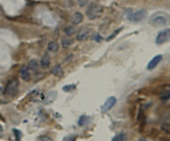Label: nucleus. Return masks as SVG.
<instances>
[{"label": "nucleus", "instance_id": "f257e3e1", "mask_svg": "<svg viewBox=\"0 0 170 141\" xmlns=\"http://www.w3.org/2000/svg\"><path fill=\"white\" fill-rule=\"evenodd\" d=\"M168 19H169V16L165 14V12H156L154 14L151 19L149 21V24L154 26V27H161V26H164L168 23Z\"/></svg>", "mask_w": 170, "mask_h": 141}, {"label": "nucleus", "instance_id": "f03ea898", "mask_svg": "<svg viewBox=\"0 0 170 141\" xmlns=\"http://www.w3.org/2000/svg\"><path fill=\"white\" fill-rule=\"evenodd\" d=\"M103 6L98 3H92L87 9V16L90 19H96L103 15Z\"/></svg>", "mask_w": 170, "mask_h": 141}, {"label": "nucleus", "instance_id": "7ed1b4c3", "mask_svg": "<svg viewBox=\"0 0 170 141\" xmlns=\"http://www.w3.org/2000/svg\"><path fill=\"white\" fill-rule=\"evenodd\" d=\"M147 11L145 9H140V10L136 11H132L130 9L126 10V18L132 21L133 23H139L140 21H143L144 19L147 18Z\"/></svg>", "mask_w": 170, "mask_h": 141}, {"label": "nucleus", "instance_id": "20e7f679", "mask_svg": "<svg viewBox=\"0 0 170 141\" xmlns=\"http://www.w3.org/2000/svg\"><path fill=\"white\" fill-rule=\"evenodd\" d=\"M18 89V81L16 79H14V80H10L6 85L5 89H4V94L10 95V96H14V95L16 94Z\"/></svg>", "mask_w": 170, "mask_h": 141}, {"label": "nucleus", "instance_id": "39448f33", "mask_svg": "<svg viewBox=\"0 0 170 141\" xmlns=\"http://www.w3.org/2000/svg\"><path fill=\"white\" fill-rule=\"evenodd\" d=\"M169 35H170L169 29H166V30L160 32L156 38V43L157 44H163V43H165V42H167L169 40Z\"/></svg>", "mask_w": 170, "mask_h": 141}, {"label": "nucleus", "instance_id": "423d86ee", "mask_svg": "<svg viewBox=\"0 0 170 141\" xmlns=\"http://www.w3.org/2000/svg\"><path fill=\"white\" fill-rule=\"evenodd\" d=\"M116 103V98L114 96H110L106 99V101L104 102V104L102 106V109H101V110H102V113H107L108 110H110L112 107L115 106Z\"/></svg>", "mask_w": 170, "mask_h": 141}, {"label": "nucleus", "instance_id": "0eeeda50", "mask_svg": "<svg viewBox=\"0 0 170 141\" xmlns=\"http://www.w3.org/2000/svg\"><path fill=\"white\" fill-rule=\"evenodd\" d=\"M91 34V29L90 28H81L77 33V39L78 41H83L89 38V36Z\"/></svg>", "mask_w": 170, "mask_h": 141}, {"label": "nucleus", "instance_id": "6e6552de", "mask_svg": "<svg viewBox=\"0 0 170 141\" xmlns=\"http://www.w3.org/2000/svg\"><path fill=\"white\" fill-rule=\"evenodd\" d=\"M162 60V55H156L155 57H153L150 63L148 64V70H154V68L159 64L160 61Z\"/></svg>", "mask_w": 170, "mask_h": 141}, {"label": "nucleus", "instance_id": "1a4fd4ad", "mask_svg": "<svg viewBox=\"0 0 170 141\" xmlns=\"http://www.w3.org/2000/svg\"><path fill=\"white\" fill-rule=\"evenodd\" d=\"M83 19H84V16L81 12H74L73 16H71V23H73V25L81 24V23L83 22Z\"/></svg>", "mask_w": 170, "mask_h": 141}, {"label": "nucleus", "instance_id": "9d476101", "mask_svg": "<svg viewBox=\"0 0 170 141\" xmlns=\"http://www.w3.org/2000/svg\"><path fill=\"white\" fill-rule=\"evenodd\" d=\"M19 74H21V77H22V80L29 81L31 79L30 71H29V68H27V67H22L21 68V72H19Z\"/></svg>", "mask_w": 170, "mask_h": 141}, {"label": "nucleus", "instance_id": "9b49d317", "mask_svg": "<svg viewBox=\"0 0 170 141\" xmlns=\"http://www.w3.org/2000/svg\"><path fill=\"white\" fill-rule=\"evenodd\" d=\"M57 97V92L55 90L50 91L49 93H47L46 97H45V102L46 103H51L55 100V98Z\"/></svg>", "mask_w": 170, "mask_h": 141}, {"label": "nucleus", "instance_id": "f8f14e48", "mask_svg": "<svg viewBox=\"0 0 170 141\" xmlns=\"http://www.w3.org/2000/svg\"><path fill=\"white\" fill-rule=\"evenodd\" d=\"M50 56H49L48 54H45L43 57H42V60H41V65H42V68H48L49 65H50Z\"/></svg>", "mask_w": 170, "mask_h": 141}, {"label": "nucleus", "instance_id": "ddd939ff", "mask_svg": "<svg viewBox=\"0 0 170 141\" xmlns=\"http://www.w3.org/2000/svg\"><path fill=\"white\" fill-rule=\"evenodd\" d=\"M58 49H59V45H58L57 42H55V41L49 42V44H48V50L49 51H51V52H57Z\"/></svg>", "mask_w": 170, "mask_h": 141}, {"label": "nucleus", "instance_id": "4468645a", "mask_svg": "<svg viewBox=\"0 0 170 141\" xmlns=\"http://www.w3.org/2000/svg\"><path fill=\"white\" fill-rule=\"evenodd\" d=\"M51 73L53 74V75H55V76H61L62 73H63L61 64H56V65H55V67L52 68Z\"/></svg>", "mask_w": 170, "mask_h": 141}, {"label": "nucleus", "instance_id": "2eb2a0df", "mask_svg": "<svg viewBox=\"0 0 170 141\" xmlns=\"http://www.w3.org/2000/svg\"><path fill=\"white\" fill-rule=\"evenodd\" d=\"M76 28L73 27V26H68V27L65 28V30H64V33H65V35L66 36H73L74 33H76Z\"/></svg>", "mask_w": 170, "mask_h": 141}, {"label": "nucleus", "instance_id": "dca6fc26", "mask_svg": "<svg viewBox=\"0 0 170 141\" xmlns=\"http://www.w3.org/2000/svg\"><path fill=\"white\" fill-rule=\"evenodd\" d=\"M29 68H32L33 71H36L38 68V63L36 60H30V64H29Z\"/></svg>", "mask_w": 170, "mask_h": 141}, {"label": "nucleus", "instance_id": "f3484780", "mask_svg": "<svg viewBox=\"0 0 170 141\" xmlns=\"http://www.w3.org/2000/svg\"><path fill=\"white\" fill-rule=\"evenodd\" d=\"M125 139H126V137L122 133L121 134H117L116 136H114L113 138H112L113 141H122V140H125Z\"/></svg>", "mask_w": 170, "mask_h": 141}, {"label": "nucleus", "instance_id": "a211bd4d", "mask_svg": "<svg viewBox=\"0 0 170 141\" xmlns=\"http://www.w3.org/2000/svg\"><path fill=\"white\" fill-rule=\"evenodd\" d=\"M61 43H62V46L63 47H69L71 45V40L70 39H67V38H63L61 40Z\"/></svg>", "mask_w": 170, "mask_h": 141}, {"label": "nucleus", "instance_id": "6ab92c4d", "mask_svg": "<svg viewBox=\"0 0 170 141\" xmlns=\"http://www.w3.org/2000/svg\"><path fill=\"white\" fill-rule=\"evenodd\" d=\"M91 0H77V3H78V5L81 6V7H84V6H86L88 5L90 3Z\"/></svg>", "mask_w": 170, "mask_h": 141}, {"label": "nucleus", "instance_id": "aec40b11", "mask_svg": "<svg viewBox=\"0 0 170 141\" xmlns=\"http://www.w3.org/2000/svg\"><path fill=\"white\" fill-rule=\"evenodd\" d=\"M74 88H76V85L71 84V85H67V86H64L63 90L65 91V92H68V91H71L73 89H74Z\"/></svg>", "mask_w": 170, "mask_h": 141}, {"label": "nucleus", "instance_id": "412c9836", "mask_svg": "<svg viewBox=\"0 0 170 141\" xmlns=\"http://www.w3.org/2000/svg\"><path fill=\"white\" fill-rule=\"evenodd\" d=\"M86 120H87V117L81 116L80 118V120H78V125H80V126H84V124H85V122H86Z\"/></svg>", "mask_w": 170, "mask_h": 141}, {"label": "nucleus", "instance_id": "4be33fe9", "mask_svg": "<svg viewBox=\"0 0 170 141\" xmlns=\"http://www.w3.org/2000/svg\"><path fill=\"white\" fill-rule=\"evenodd\" d=\"M169 97H170V93H169V91L168 92H165L164 95H161L160 96V98H161L162 100H168L169 99Z\"/></svg>", "mask_w": 170, "mask_h": 141}, {"label": "nucleus", "instance_id": "5701e85b", "mask_svg": "<svg viewBox=\"0 0 170 141\" xmlns=\"http://www.w3.org/2000/svg\"><path fill=\"white\" fill-rule=\"evenodd\" d=\"M39 140H47V141H51L52 138L51 137H49V136H46V135H43V136H40L38 138Z\"/></svg>", "mask_w": 170, "mask_h": 141}, {"label": "nucleus", "instance_id": "b1692460", "mask_svg": "<svg viewBox=\"0 0 170 141\" xmlns=\"http://www.w3.org/2000/svg\"><path fill=\"white\" fill-rule=\"evenodd\" d=\"M14 132L15 133L16 139H19V138H21V136H22V133H21V132H19V131H18V130H16V129H14Z\"/></svg>", "mask_w": 170, "mask_h": 141}, {"label": "nucleus", "instance_id": "393cba45", "mask_svg": "<svg viewBox=\"0 0 170 141\" xmlns=\"http://www.w3.org/2000/svg\"><path fill=\"white\" fill-rule=\"evenodd\" d=\"M64 140L65 141H73V140H76V137L74 136H67V137H65Z\"/></svg>", "mask_w": 170, "mask_h": 141}, {"label": "nucleus", "instance_id": "a878e982", "mask_svg": "<svg viewBox=\"0 0 170 141\" xmlns=\"http://www.w3.org/2000/svg\"><path fill=\"white\" fill-rule=\"evenodd\" d=\"M93 39H94V40H99V39H101V38L99 37V34H96V35H94Z\"/></svg>", "mask_w": 170, "mask_h": 141}, {"label": "nucleus", "instance_id": "bb28decb", "mask_svg": "<svg viewBox=\"0 0 170 141\" xmlns=\"http://www.w3.org/2000/svg\"><path fill=\"white\" fill-rule=\"evenodd\" d=\"M1 131H2V128H1V127H0V132H1Z\"/></svg>", "mask_w": 170, "mask_h": 141}]
</instances>
